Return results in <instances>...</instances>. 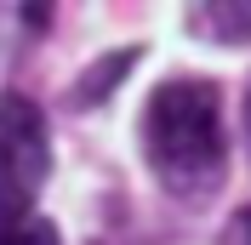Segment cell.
I'll return each mask as SVG.
<instances>
[{
    "mask_svg": "<svg viewBox=\"0 0 251 245\" xmlns=\"http://www.w3.org/2000/svg\"><path fill=\"white\" fill-rule=\"evenodd\" d=\"M143 154L154 177L183 199H205L228 171V131H223V92L200 74L166 80L143 108Z\"/></svg>",
    "mask_w": 251,
    "mask_h": 245,
    "instance_id": "1",
    "label": "cell"
},
{
    "mask_svg": "<svg viewBox=\"0 0 251 245\" xmlns=\"http://www.w3.org/2000/svg\"><path fill=\"white\" fill-rule=\"evenodd\" d=\"M223 245H251V205H246V211H234V222H228Z\"/></svg>",
    "mask_w": 251,
    "mask_h": 245,
    "instance_id": "5",
    "label": "cell"
},
{
    "mask_svg": "<svg viewBox=\"0 0 251 245\" xmlns=\"http://www.w3.org/2000/svg\"><path fill=\"white\" fill-rule=\"evenodd\" d=\"M0 245H63L57 240V228H51V222H46V217H17V222H12V228H0Z\"/></svg>",
    "mask_w": 251,
    "mask_h": 245,
    "instance_id": "4",
    "label": "cell"
},
{
    "mask_svg": "<svg viewBox=\"0 0 251 245\" xmlns=\"http://www.w3.org/2000/svg\"><path fill=\"white\" fill-rule=\"evenodd\" d=\"M246 143H251V97H246Z\"/></svg>",
    "mask_w": 251,
    "mask_h": 245,
    "instance_id": "6",
    "label": "cell"
},
{
    "mask_svg": "<svg viewBox=\"0 0 251 245\" xmlns=\"http://www.w3.org/2000/svg\"><path fill=\"white\" fill-rule=\"evenodd\" d=\"M194 29L217 34V40H251V6H205L194 12Z\"/></svg>",
    "mask_w": 251,
    "mask_h": 245,
    "instance_id": "3",
    "label": "cell"
},
{
    "mask_svg": "<svg viewBox=\"0 0 251 245\" xmlns=\"http://www.w3.org/2000/svg\"><path fill=\"white\" fill-rule=\"evenodd\" d=\"M51 171L46 114L23 92H0V228L34 211V194Z\"/></svg>",
    "mask_w": 251,
    "mask_h": 245,
    "instance_id": "2",
    "label": "cell"
}]
</instances>
